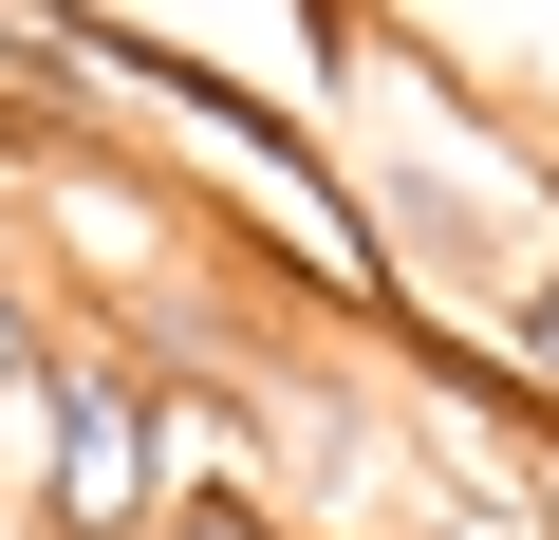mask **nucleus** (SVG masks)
I'll return each instance as SVG.
<instances>
[{
  "label": "nucleus",
  "mask_w": 559,
  "mask_h": 540,
  "mask_svg": "<svg viewBox=\"0 0 559 540\" xmlns=\"http://www.w3.org/2000/svg\"><path fill=\"white\" fill-rule=\"evenodd\" d=\"M168 521V373L57 355L38 373V540H150Z\"/></svg>",
  "instance_id": "f257e3e1"
},
{
  "label": "nucleus",
  "mask_w": 559,
  "mask_h": 540,
  "mask_svg": "<svg viewBox=\"0 0 559 540\" xmlns=\"http://www.w3.org/2000/svg\"><path fill=\"white\" fill-rule=\"evenodd\" d=\"M503 355H522V410H559V242L503 280Z\"/></svg>",
  "instance_id": "f03ea898"
},
{
  "label": "nucleus",
  "mask_w": 559,
  "mask_h": 540,
  "mask_svg": "<svg viewBox=\"0 0 559 540\" xmlns=\"http://www.w3.org/2000/svg\"><path fill=\"white\" fill-rule=\"evenodd\" d=\"M38 373H57V317H38L20 261H0V410H38Z\"/></svg>",
  "instance_id": "7ed1b4c3"
},
{
  "label": "nucleus",
  "mask_w": 559,
  "mask_h": 540,
  "mask_svg": "<svg viewBox=\"0 0 559 540\" xmlns=\"http://www.w3.org/2000/svg\"><path fill=\"white\" fill-rule=\"evenodd\" d=\"M150 540H280V503H242V484H168Z\"/></svg>",
  "instance_id": "20e7f679"
}]
</instances>
